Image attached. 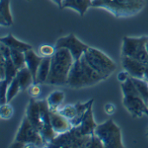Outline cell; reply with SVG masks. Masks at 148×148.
Returning <instances> with one entry per match:
<instances>
[{
    "label": "cell",
    "instance_id": "26",
    "mask_svg": "<svg viewBox=\"0 0 148 148\" xmlns=\"http://www.w3.org/2000/svg\"><path fill=\"white\" fill-rule=\"evenodd\" d=\"M10 56L11 59L18 69L26 67V61H25V55L24 52L19 51L17 49H10Z\"/></svg>",
    "mask_w": 148,
    "mask_h": 148
},
{
    "label": "cell",
    "instance_id": "37",
    "mask_svg": "<svg viewBox=\"0 0 148 148\" xmlns=\"http://www.w3.org/2000/svg\"><path fill=\"white\" fill-rule=\"evenodd\" d=\"M56 4H57L58 6H59V8H61V6H62V0H52Z\"/></svg>",
    "mask_w": 148,
    "mask_h": 148
},
{
    "label": "cell",
    "instance_id": "11",
    "mask_svg": "<svg viewBox=\"0 0 148 148\" xmlns=\"http://www.w3.org/2000/svg\"><path fill=\"white\" fill-rule=\"evenodd\" d=\"M41 110V122L42 128L40 131V134L42 138L44 146L47 147L56 136V133L54 131L51 121H50V111L47 102V100H40L38 101Z\"/></svg>",
    "mask_w": 148,
    "mask_h": 148
},
{
    "label": "cell",
    "instance_id": "24",
    "mask_svg": "<svg viewBox=\"0 0 148 148\" xmlns=\"http://www.w3.org/2000/svg\"><path fill=\"white\" fill-rule=\"evenodd\" d=\"M5 57V79L9 83H10V82L16 76V74L18 72V69L16 67V65L14 64L12 59H11V56H4Z\"/></svg>",
    "mask_w": 148,
    "mask_h": 148
},
{
    "label": "cell",
    "instance_id": "8",
    "mask_svg": "<svg viewBox=\"0 0 148 148\" xmlns=\"http://www.w3.org/2000/svg\"><path fill=\"white\" fill-rule=\"evenodd\" d=\"M148 36L140 37L124 36L121 47V56L134 58L148 65V53L146 49V42Z\"/></svg>",
    "mask_w": 148,
    "mask_h": 148
},
{
    "label": "cell",
    "instance_id": "21",
    "mask_svg": "<svg viewBox=\"0 0 148 148\" xmlns=\"http://www.w3.org/2000/svg\"><path fill=\"white\" fill-rule=\"evenodd\" d=\"M50 62H51V57H42V60L37 69L36 80L35 83H38V84L46 83V81L49 75Z\"/></svg>",
    "mask_w": 148,
    "mask_h": 148
},
{
    "label": "cell",
    "instance_id": "18",
    "mask_svg": "<svg viewBox=\"0 0 148 148\" xmlns=\"http://www.w3.org/2000/svg\"><path fill=\"white\" fill-rule=\"evenodd\" d=\"M0 42L5 44L6 46H8L10 49H17L19 51L22 52H25L27 50H29L32 49L31 45L29 43H26L24 42H22L18 39H16L12 34H9L5 36L1 37L0 39Z\"/></svg>",
    "mask_w": 148,
    "mask_h": 148
},
{
    "label": "cell",
    "instance_id": "23",
    "mask_svg": "<svg viewBox=\"0 0 148 148\" xmlns=\"http://www.w3.org/2000/svg\"><path fill=\"white\" fill-rule=\"evenodd\" d=\"M65 98V94L63 91L56 90L52 92L47 98V102L50 111H58L60 105L62 103Z\"/></svg>",
    "mask_w": 148,
    "mask_h": 148
},
{
    "label": "cell",
    "instance_id": "10",
    "mask_svg": "<svg viewBox=\"0 0 148 148\" xmlns=\"http://www.w3.org/2000/svg\"><path fill=\"white\" fill-rule=\"evenodd\" d=\"M55 47L56 49L65 48L69 49L75 61L79 60L83 56L85 51L89 48L88 44L80 41L74 34H69L66 36L59 38L56 41Z\"/></svg>",
    "mask_w": 148,
    "mask_h": 148
},
{
    "label": "cell",
    "instance_id": "28",
    "mask_svg": "<svg viewBox=\"0 0 148 148\" xmlns=\"http://www.w3.org/2000/svg\"><path fill=\"white\" fill-rule=\"evenodd\" d=\"M58 113L62 116L69 120L70 121L76 116V108L75 105H67L62 108L58 109Z\"/></svg>",
    "mask_w": 148,
    "mask_h": 148
},
{
    "label": "cell",
    "instance_id": "36",
    "mask_svg": "<svg viewBox=\"0 0 148 148\" xmlns=\"http://www.w3.org/2000/svg\"><path fill=\"white\" fill-rule=\"evenodd\" d=\"M10 147L24 148V147H27V146H26V145H25L24 143L21 142V141H16V140H14V142H13V143L11 144Z\"/></svg>",
    "mask_w": 148,
    "mask_h": 148
},
{
    "label": "cell",
    "instance_id": "35",
    "mask_svg": "<svg viewBox=\"0 0 148 148\" xmlns=\"http://www.w3.org/2000/svg\"><path fill=\"white\" fill-rule=\"evenodd\" d=\"M129 77H130L129 74H128L126 70H124V71L121 72V73L118 75V77H117V78H118V81H120V82L122 83V82H126Z\"/></svg>",
    "mask_w": 148,
    "mask_h": 148
},
{
    "label": "cell",
    "instance_id": "29",
    "mask_svg": "<svg viewBox=\"0 0 148 148\" xmlns=\"http://www.w3.org/2000/svg\"><path fill=\"white\" fill-rule=\"evenodd\" d=\"M14 113L13 108L9 104V103H5V104H2L0 107V117L3 120H9L10 118L12 117Z\"/></svg>",
    "mask_w": 148,
    "mask_h": 148
},
{
    "label": "cell",
    "instance_id": "12",
    "mask_svg": "<svg viewBox=\"0 0 148 148\" xmlns=\"http://www.w3.org/2000/svg\"><path fill=\"white\" fill-rule=\"evenodd\" d=\"M121 65L124 70H126L130 77L144 79L147 65L129 56H121Z\"/></svg>",
    "mask_w": 148,
    "mask_h": 148
},
{
    "label": "cell",
    "instance_id": "14",
    "mask_svg": "<svg viewBox=\"0 0 148 148\" xmlns=\"http://www.w3.org/2000/svg\"><path fill=\"white\" fill-rule=\"evenodd\" d=\"M50 121L52 127L56 134H63L73 127L71 121L59 114L58 111H50Z\"/></svg>",
    "mask_w": 148,
    "mask_h": 148
},
{
    "label": "cell",
    "instance_id": "13",
    "mask_svg": "<svg viewBox=\"0 0 148 148\" xmlns=\"http://www.w3.org/2000/svg\"><path fill=\"white\" fill-rule=\"evenodd\" d=\"M25 116L28 118V120L30 121V123L34 126V127L36 129H37L40 133L41 128H42L41 110H40L39 102L35 98H31L29 100V102L27 106Z\"/></svg>",
    "mask_w": 148,
    "mask_h": 148
},
{
    "label": "cell",
    "instance_id": "22",
    "mask_svg": "<svg viewBox=\"0 0 148 148\" xmlns=\"http://www.w3.org/2000/svg\"><path fill=\"white\" fill-rule=\"evenodd\" d=\"M94 103V99H91L89 101H88L87 102L82 103L80 101L76 102L75 104V108H76V116L75 117V119H73L71 121V123L73 125V127H76L79 126L82 122V118L84 117L87 110L88 109V108Z\"/></svg>",
    "mask_w": 148,
    "mask_h": 148
},
{
    "label": "cell",
    "instance_id": "39",
    "mask_svg": "<svg viewBox=\"0 0 148 148\" xmlns=\"http://www.w3.org/2000/svg\"><path fill=\"white\" fill-rule=\"evenodd\" d=\"M146 136H147V138L148 139V130H147V134H146Z\"/></svg>",
    "mask_w": 148,
    "mask_h": 148
},
{
    "label": "cell",
    "instance_id": "27",
    "mask_svg": "<svg viewBox=\"0 0 148 148\" xmlns=\"http://www.w3.org/2000/svg\"><path fill=\"white\" fill-rule=\"evenodd\" d=\"M19 91H21L20 85H19V82H18L16 77H15L10 82V83L9 84V87H8V90H7V103L11 101V100L18 94Z\"/></svg>",
    "mask_w": 148,
    "mask_h": 148
},
{
    "label": "cell",
    "instance_id": "19",
    "mask_svg": "<svg viewBox=\"0 0 148 148\" xmlns=\"http://www.w3.org/2000/svg\"><path fill=\"white\" fill-rule=\"evenodd\" d=\"M0 24L3 27H10L13 24L10 0H0Z\"/></svg>",
    "mask_w": 148,
    "mask_h": 148
},
{
    "label": "cell",
    "instance_id": "4",
    "mask_svg": "<svg viewBox=\"0 0 148 148\" xmlns=\"http://www.w3.org/2000/svg\"><path fill=\"white\" fill-rule=\"evenodd\" d=\"M121 87L123 95V105L130 114L134 118H141L144 114L148 116V107L131 77L121 83Z\"/></svg>",
    "mask_w": 148,
    "mask_h": 148
},
{
    "label": "cell",
    "instance_id": "31",
    "mask_svg": "<svg viewBox=\"0 0 148 148\" xmlns=\"http://www.w3.org/2000/svg\"><path fill=\"white\" fill-rule=\"evenodd\" d=\"M9 82L6 80H0V88H1V102L0 104L7 103V90L9 87Z\"/></svg>",
    "mask_w": 148,
    "mask_h": 148
},
{
    "label": "cell",
    "instance_id": "1",
    "mask_svg": "<svg viewBox=\"0 0 148 148\" xmlns=\"http://www.w3.org/2000/svg\"><path fill=\"white\" fill-rule=\"evenodd\" d=\"M75 62L74 57L69 49L65 48L56 49L51 56L50 70L46 84L62 86L67 85L71 68Z\"/></svg>",
    "mask_w": 148,
    "mask_h": 148
},
{
    "label": "cell",
    "instance_id": "33",
    "mask_svg": "<svg viewBox=\"0 0 148 148\" xmlns=\"http://www.w3.org/2000/svg\"><path fill=\"white\" fill-rule=\"evenodd\" d=\"M88 148H105L103 143L101 142V140L99 139V137H97L95 134H93L91 136V140L89 143V147Z\"/></svg>",
    "mask_w": 148,
    "mask_h": 148
},
{
    "label": "cell",
    "instance_id": "30",
    "mask_svg": "<svg viewBox=\"0 0 148 148\" xmlns=\"http://www.w3.org/2000/svg\"><path fill=\"white\" fill-rule=\"evenodd\" d=\"M56 52V47L50 45H42L39 48V54L42 57H51Z\"/></svg>",
    "mask_w": 148,
    "mask_h": 148
},
{
    "label": "cell",
    "instance_id": "20",
    "mask_svg": "<svg viewBox=\"0 0 148 148\" xmlns=\"http://www.w3.org/2000/svg\"><path fill=\"white\" fill-rule=\"evenodd\" d=\"M16 77L18 82H19L20 89L23 92L29 89V88L33 83H35L34 77H33L31 72L29 71V69L27 67L19 69Z\"/></svg>",
    "mask_w": 148,
    "mask_h": 148
},
{
    "label": "cell",
    "instance_id": "25",
    "mask_svg": "<svg viewBox=\"0 0 148 148\" xmlns=\"http://www.w3.org/2000/svg\"><path fill=\"white\" fill-rule=\"evenodd\" d=\"M133 82L134 83L135 87L137 88L138 91L140 92L142 99L146 102L147 106L148 107V83L147 81L144 79H138V78H134L131 77Z\"/></svg>",
    "mask_w": 148,
    "mask_h": 148
},
{
    "label": "cell",
    "instance_id": "16",
    "mask_svg": "<svg viewBox=\"0 0 148 148\" xmlns=\"http://www.w3.org/2000/svg\"><path fill=\"white\" fill-rule=\"evenodd\" d=\"M90 7H92V0H62L61 9H72L83 16Z\"/></svg>",
    "mask_w": 148,
    "mask_h": 148
},
{
    "label": "cell",
    "instance_id": "6",
    "mask_svg": "<svg viewBox=\"0 0 148 148\" xmlns=\"http://www.w3.org/2000/svg\"><path fill=\"white\" fill-rule=\"evenodd\" d=\"M92 135H84L78 126L73 127L69 131L57 134V136L46 147L88 148Z\"/></svg>",
    "mask_w": 148,
    "mask_h": 148
},
{
    "label": "cell",
    "instance_id": "32",
    "mask_svg": "<svg viewBox=\"0 0 148 148\" xmlns=\"http://www.w3.org/2000/svg\"><path fill=\"white\" fill-rule=\"evenodd\" d=\"M29 95L31 96V98H36L39 96L40 93H41V88H40V84L38 83H33L28 89Z\"/></svg>",
    "mask_w": 148,
    "mask_h": 148
},
{
    "label": "cell",
    "instance_id": "34",
    "mask_svg": "<svg viewBox=\"0 0 148 148\" xmlns=\"http://www.w3.org/2000/svg\"><path fill=\"white\" fill-rule=\"evenodd\" d=\"M104 110L108 115H113L115 113L116 108L113 103H107L104 107Z\"/></svg>",
    "mask_w": 148,
    "mask_h": 148
},
{
    "label": "cell",
    "instance_id": "15",
    "mask_svg": "<svg viewBox=\"0 0 148 148\" xmlns=\"http://www.w3.org/2000/svg\"><path fill=\"white\" fill-rule=\"evenodd\" d=\"M97 123L95 121L94 118V113H93V104L88 108L87 110L84 117L82 120L81 124L78 126L80 128V131L84 135H93L95 134V128L97 127Z\"/></svg>",
    "mask_w": 148,
    "mask_h": 148
},
{
    "label": "cell",
    "instance_id": "17",
    "mask_svg": "<svg viewBox=\"0 0 148 148\" xmlns=\"http://www.w3.org/2000/svg\"><path fill=\"white\" fill-rule=\"evenodd\" d=\"M24 55H25V61H26V67L31 72V74L34 77V81L36 82L37 69L40 66V63L42 60V57L39 56L36 53H35V51L32 49L25 51Z\"/></svg>",
    "mask_w": 148,
    "mask_h": 148
},
{
    "label": "cell",
    "instance_id": "7",
    "mask_svg": "<svg viewBox=\"0 0 148 148\" xmlns=\"http://www.w3.org/2000/svg\"><path fill=\"white\" fill-rule=\"evenodd\" d=\"M95 134L99 137L105 148H123L122 134L121 127L115 124L113 119L98 124Z\"/></svg>",
    "mask_w": 148,
    "mask_h": 148
},
{
    "label": "cell",
    "instance_id": "38",
    "mask_svg": "<svg viewBox=\"0 0 148 148\" xmlns=\"http://www.w3.org/2000/svg\"><path fill=\"white\" fill-rule=\"evenodd\" d=\"M146 49H147V52L148 53V40L147 41V42H146Z\"/></svg>",
    "mask_w": 148,
    "mask_h": 148
},
{
    "label": "cell",
    "instance_id": "40",
    "mask_svg": "<svg viewBox=\"0 0 148 148\" xmlns=\"http://www.w3.org/2000/svg\"><path fill=\"white\" fill-rule=\"evenodd\" d=\"M27 1H30V0H27Z\"/></svg>",
    "mask_w": 148,
    "mask_h": 148
},
{
    "label": "cell",
    "instance_id": "3",
    "mask_svg": "<svg viewBox=\"0 0 148 148\" xmlns=\"http://www.w3.org/2000/svg\"><path fill=\"white\" fill-rule=\"evenodd\" d=\"M145 0H92V7L105 9L116 17H128L140 12Z\"/></svg>",
    "mask_w": 148,
    "mask_h": 148
},
{
    "label": "cell",
    "instance_id": "2",
    "mask_svg": "<svg viewBox=\"0 0 148 148\" xmlns=\"http://www.w3.org/2000/svg\"><path fill=\"white\" fill-rule=\"evenodd\" d=\"M104 80L82 56L79 60L75 61L69 72L67 85L71 88L79 89L94 86Z\"/></svg>",
    "mask_w": 148,
    "mask_h": 148
},
{
    "label": "cell",
    "instance_id": "5",
    "mask_svg": "<svg viewBox=\"0 0 148 148\" xmlns=\"http://www.w3.org/2000/svg\"><path fill=\"white\" fill-rule=\"evenodd\" d=\"M82 56L85 58L90 67L93 68L105 80L116 70L115 62L98 49L89 46Z\"/></svg>",
    "mask_w": 148,
    "mask_h": 148
},
{
    "label": "cell",
    "instance_id": "9",
    "mask_svg": "<svg viewBox=\"0 0 148 148\" xmlns=\"http://www.w3.org/2000/svg\"><path fill=\"white\" fill-rule=\"evenodd\" d=\"M15 140L24 143L27 147H36L44 145L39 131L34 127L26 116L23 119L22 124L16 134Z\"/></svg>",
    "mask_w": 148,
    "mask_h": 148
}]
</instances>
